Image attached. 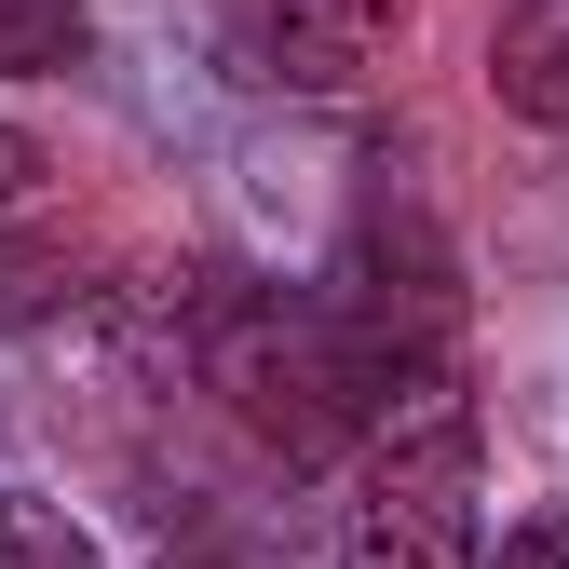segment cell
Instances as JSON below:
<instances>
[{"instance_id":"8","label":"cell","mask_w":569,"mask_h":569,"mask_svg":"<svg viewBox=\"0 0 569 569\" xmlns=\"http://www.w3.org/2000/svg\"><path fill=\"white\" fill-rule=\"evenodd\" d=\"M28 177H41V136H14V122H0V203H14Z\"/></svg>"},{"instance_id":"1","label":"cell","mask_w":569,"mask_h":569,"mask_svg":"<svg viewBox=\"0 0 569 569\" xmlns=\"http://www.w3.org/2000/svg\"><path fill=\"white\" fill-rule=\"evenodd\" d=\"M203 380H218L231 420H244L258 448H284V461H326V448L380 435V420L407 407L367 352L339 339L326 299H218V326H203ZM435 393H448V380H435Z\"/></svg>"},{"instance_id":"2","label":"cell","mask_w":569,"mask_h":569,"mask_svg":"<svg viewBox=\"0 0 569 569\" xmlns=\"http://www.w3.org/2000/svg\"><path fill=\"white\" fill-rule=\"evenodd\" d=\"M475 407L461 393H407L380 435H367V475L339 502V569H475Z\"/></svg>"},{"instance_id":"7","label":"cell","mask_w":569,"mask_h":569,"mask_svg":"<svg viewBox=\"0 0 569 569\" xmlns=\"http://www.w3.org/2000/svg\"><path fill=\"white\" fill-rule=\"evenodd\" d=\"M475 569H569V516H529V529H502V556H475Z\"/></svg>"},{"instance_id":"4","label":"cell","mask_w":569,"mask_h":569,"mask_svg":"<svg viewBox=\"0 0 569 569\" xmlns=\"http://www.w3.org/2000/svg\"><path fill=\"white\" fill-rule=\"evenodd\" d=\"M488 96L516 122H542V136H569V0H516L488 28Z\"/></svg>"},{"instance_id":"5","label":"cell","mask_w":569,"mask_h":569,"mask_svg":"<svg viewBox=\"0 0 569 569\" xmlns=\"http://www.w3.org/2000/svg\"><path fill=\"white\" fill-rule=\"evenodd\" d=\"M96 14L82 0H0V82H41V68H82Z\"/></svg>"},{"instance_id":"6","label":"cell","mask_w":569,"mask_h":569,"mask_svg":"<svg viewBox=\"0 0 569 569\" xmlns=\"http://www.w3.org/2000/svg\"><path fill=\"white\" fill-rule=\"evenodd\" d=\"M0 569H96V542L68 529L54 502H28V488H0Z\"/></svg>"},{"instance_id":"3","label":"cell","mask_w":569,"mask_h":569,"mask_svg":"<svg viewBox=\"0 0 569 569\" xmlns=\"http://www.w3.org/2000/svg\"><path fill=\"white\" fill-rule=\"evenodd\" d=\"M393 41H407V0H284L271 14V68L299 96H352L367 68H393Z\"/></svg>"}]
</instances>
